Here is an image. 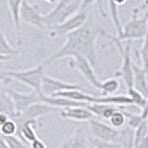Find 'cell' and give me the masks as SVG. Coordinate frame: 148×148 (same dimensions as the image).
Masks as SVG:
<instances>
[{
    "label": "cell",
    "mask_w": 148,
    "mask_h": 148,
    "mask_svg": "<svg viewBox=\"0 0 148 148\" xmlns=\"http://www.w3.org/2000/svg\"><path fill=\"white\" fill-rule=\"evenodd\" d=\"M23 0H7L9 14L12 18L14 27L16 31V37L18 45H22L21 35V8Z\"/></svg>",
    "instance_id": "cell-13"
},
{
    "label": "cell",
    "mask_w": 148,
    "mask_h": 148,
    "mask_svg": "<svg viewBox=\"0 0 148 148\" xmlns=\"http://www.w3.org/2000/svg\"><path fill=\"white\" fill-rule=\"evenodd\" d=\"M127 2L128 0H106L111 20H112L115 30L117 32V34H119L122 30V25H121V21H120L118 8L119 6H123Z\"/></svg>",
    "instance_id": "cell-18"
},
{
    "label": "cell",
    "mask_w": 148,
    "mask_h": 148,
    "mask_svg": "<svg viewBox=\"0 0 148 148\" xmlns=\"http://www.w3.org/2000/svg\"><path fill=\"white\" fill-rule=\"evenodd\" d=\"M30 148H50V147L46 145V143L43 140H41L39 138H36L34 141H32L31 143Z\"/></svg>",
    "instance_id": "cell-29"
},
{
    "label": "cell",
    "mask_w": 148,
    "mask_h": 148,
    "mask_svg": "<svg viewBox=\"0 0 148 148\" xmlns=\"http://www.w3.org/2000/svg\"><path fill=\"white\" fill-rule=\"evenodd\" d=\"M95 103L108 104L116 106H132V101L128 95H96Z\"/></svg>",
    "instance_id": "cell-16"
},
{
    "label": "cell",
    "mask_w": 148,
    "mask_h": 148,
    "mask_svg": "<svg viewBox=\"0 0 148 148\" xmlns=\"http://www.w3.org/2000/svg\"><path fill=\"white\" fill-rule=\"evenodd\" d=\"M45 68L46 66L43 63L30 69H22V71H3V69H0V73L6 76L9 80L17 81L30 87L31 89L38 92V94H42L41 86L43 78L45 75Z\"/></svg>",
    "instance_id": "cell-4"
},
{
    "label": "cell",
    "mask_w": 148,
    "mask_h": 148,
    "mask_svg": "<svg viewBox=\"0 0 148 148\" xmlns=\"http://www.w3.org/2000/svg\"><path fill=\"white\" fill-rule=\"evenodd\" d=\"M8 95L10 96L15 114L21 113L31 105L40 101V94L32 91V92H21L13 89H7Z\"/></svg>",
    "instance_id": "cell-11"
},
{
    "label": "cell",
    "mask_w": 148,
    "mask_h": 148,
    "mask_svg": "<svg viewBox=\"0 0 148 148\" xmlns=\"http://www.w3.org/2000/svg\"><path fill=\"white\" fill-rule=\"evenodd\" d=\"M2 136V135H1ZM4 138V140L7 142L8 146L10 148H30L26 145L25 142H23L21 139H18L15 135L11 136H2Z\"/></svg>",
    "instance_id": "cell-27"
},
{
    "label": "cell",
    "mask_w": 148,
    "mask_h": 148,
    "mask_svg": "<svg viewBox=\"0 0 148 148\" xmlns=\"http://www.w3.org/2000/svg\"><path fill=\"white\" fill-rule=\"evenodd\" d=\"M139 12H141L143 9H148V0H143V3L139 7L135 8Z\"/></svg>",
    "instance_id": "cell-32"
},
{
    "label": "cell",
    "mask_w": 148,
    "mask_h": 148,
    "mask_svg": "<svg viewBox=\"0 0 148 148\" xmlns=\"http://www.w3.org/2000/svg\"><path fill=\"white\" fill-rule=\"evenodd\" d=\"M63 145L65 148H88V137L83 129H78L72 135L66 140Z\"/></svg>",
    "instance_id": "cell-17"
},
{
    "label": "cell",
    "mask_w": 148,
    "mask_h": 148,
    "mask_svg": "<svg viewBox=\"0 0 148 148\" xmlns=\"http://www.w3.org/2000/svg\"><path fill=\"white\" fill-rule=\"evenodd\" d=\"M127 95L132 101L133 106H136L138 108H140L141 109L143 108V106L145 105L146 101H147V98H145L141 92H139L137 90L134 89L133 87L130 88V89H127Z\"/></svg>",
    "instance_id": "cell-25"
},
{
    "label": "cell",
    "mask_w": 148,
    "mask_h": 148,
    "mask_svg": "<svg viewBox=\"0 0 148 148\" xmlns=\"http://www.w3.org/2000/svg\"><path fill=\"white\" fill-rule=\"evenodd\" d=\"M134 8L132 10V16L124 26H122L121 32L117 34L115 38L119 41H134L145 39L148 34V9L142 17Z\"/></svg>",
    "instance_id": "cell-2"
},
{
    "label": "cell",
    "mask_w": 148,
    "mask_h": 148,
    "mask_svg": "<svg viewBox=\"0 0 148 148\" xmlns=\"http://www.w3.org/2000/svg\"><path fill=\"white\" fill-rule=\"evenodd\" d=\"M21 21L32 27L43 31L46 26L39 7L35 4H31L29 0H23L21 8Z\"/></svg>",
    "instance_id": "cell-7"
},
{
    "label": "cell",
    "mask_w": 148,
    "mask_h": 148,
    "mask_svg": "<svg viewBox=\"0 0 148 148\" xmlns=\"http://www.w3.org/2000/svg\"><path fill=\"white\" fill-rule=\"evenodd\" d=\"M69 90H82L86 91L85 89L76 83H71L59 80V79L51 77L49 75H45L43 78L42 81V86H41V91L42 94L45 95H54L58 94L59 92H64V91H69Z\"/></svg>",
    "instance_id": "cell-9"
},
{
    "label": "cell",
    "mask_w": 148,
    "mask_h": 148,
    "mask_svg": "<svg viewBox=\"0 0 148 148\" xmlns=\"http://www.w3.org/2000/svg\"><path fill=\"white\" fill-rule=\"evenodd\" d=\"M11 58H12V57H8V56L0 55V62H2V61H8V60H10Z\"/></svg>",
    "instance_id": "cell-34"
},
{
    "label": "cell",
    "mask_w": 148,
    "mask_h": 148,
    "mask_svg": "<svg viewBox=\"0 0 148 148\" xmlns=\"http://www.w3.org/2000/svg\"><path fill=\"white\" fill-rule=\"evenodd\" d=\"M60 117L64 119L74 120V121H89L95 116L85 106H71L62 108L60 110Z\"/></svg>",
    "instance_id": "cell-12"
},
{
    "label": "cell",
    "mask_w": 148,
    "mask_h": 148,
    "mask_svg": "<svg viewBox=\"0 0 148 148\" xmlns=\"http://www.w3.org/2000/svg\"><path fill=\"white\" fill-rule=\"evenodd\" d=\"M82 0H58L57 5L49 13L44 15L46 27L59 24L81 9Z\"/></svg>",
    "instance_id": "cell-5"
},
{
    "label": "cell",
    "mask_w": 148,
    "mask_h": 148,
    "mask_svg": "<svg viewBox=\"0 0 148 148\" xmlns=\"http://www.w3.org/2000/svg\"><path fill=\"white\" fill-rule=\"evenodd\" d=\"M120 82L118 78H108L106 80L101 82L99 91L101 95H115L119 90Z\"/></svg>",
    "instance_id": "cell-19"
},
{
    "label": "cell",
    "mask_w": 148,
    "mask_h": 148,
    "mask_svg": "<svg viewBox=\"0 0 148 148\" xmlns=\"http://www.w3.org/2000/svg\"><path fill=\"white\" fill-rule=\"evenodd\" d=\"M104 30L95 26L89 18L83 25L66 36V42L44 64L46 67L52 62L64 58L79 55L85 58L95 71H101L97 59V39Z\"/></svg>",
    "instance_id": "cell-1"
},
{
    "label": "cell",
    "mask_w": 148,
    "mask_h": 148,
    "mask_svg": "<svg viewBox=\"0 0 148 148\" xmlns=\"http://www.w3.org/2000/svg\"><path fill=\"white\" fill-rule=\"evenodd\" d=\"M139 57H140L141 62H142V68L145 69V71L147 75L148 79V34L145 36V38L143 39L142 47L139 51Z\"/></svg>",
    "instance_id": "cell-26"
},
{
    "label": "cell",
    "mask_w": 148,
    "mask_h": 148,
    "mask_svg": "<svg viewBox=\"0 0 148 148\" xmlns=\"http://www.w3.org/2000/svg\"><path fill=\"white\" fill-rule=\"evenodd\" d=\"M88 123L92 137L103 141H118L120 130L115 129L110 124H106L95 118L90 119Z\"/></svg>",
    "instance_id": "cell-10"
},
{
    "label": "cell",
    "mask_w": 148,
    "mask_h": 148,
    "mask_svg": "<svg viewBox=\"0 0 148 148\" xmlns=\"http://www.w3.org/2000/svg\"><path fill=\"white\" fill-rule=\"evenodd\" d=\"M88 143H89L90 145L94 146L95 148H123V146L119 142L103 141L92 136L88 137Z\"/></svg>",
    "instance_id": "cell-23"
},
{
    "label": "cell",
    "mask_w": 148,
    "mask_h": 148,
    "mask_svg": "<svg viewBox=\"0 0 148 148\" xmlns=\"http://www.w3.org/2000/svg\"><path fill=\"white\" fill-rule=\"evenodd\" d=\"M9 118H10V117H9L8 114L4 113V112H0V127H1Z\"/></svg>",
    "instance_id": "cell-31"
},
{
    "label": "cell",
    "mask_w": 148,
    "mask_h": 148,
    "mask_svg": "<svg viewBox=\"0 0 148 148\" xmlns=\"http://www.w3.org/2000/svg\"><path fill=\"white\" fill-rule=\"evenodd\" d=\"M108 121L111 126L115 129L120 130L121 128H123L127 122V118L124 113V110L119 108L117 111H115L112 116L109 118Z\"/></svg>",
    "instance_id": "cell-22"
},
{
    "label": "cell",
    "mask_w": 148,
    "mask_h": 148,
    "mask_svg": "<svg viewBox=\"0 0 148 148\" xmlns=\"http://www.w3.org/2000/svg\"><path fill=\"white\" fill-rule=\"evenodd\" d=\"M40 101L50 106L53 108H61V109L66 108H71V106H85L87 104V103H82V102L73 101L62 96H58V95L48 96L43 94H40Z\"/></svg>",
    "instance_id": "cell-14"
},
{
    "label": "cell",
    "mask_w": 148,
    "mask_h": 148,
    "mask_svg": "<svg viewBox=\"0 0 148 148\" xmlns=\"http://www.w3.org/2000/svg\"><path fill=\"white\" fill-rule=\"evenodd\" d=\"M18 53V51L10 45V43L7 39V36L0 30V55L8 56V57L13 58Z\"/></svg>",
    "instance_id": "cell-21"
},
{
    "label": "cell",
    "mask_w": 148,
    "mask_h": 148,
    "mask_svg": "<svg viewBox=\"0 0 148 148\" xmlns=\"http://www.w3.org/2000/svg\"><path fill=\"white\" fill-rule=\"evenodd\" d=\"M124 113L126 115L128 120V126L132 130H135L139 125L142 124L143 121H145V120L143 119L140 114H132L130 112H126V111H124Z\"/></svg>",
    "instance_id": "cell-28"
},
{
    "label": "cell",
    "mask_w": 148,
    "mask_h": 148,
    "mask_svg": "<svg viewBox=\"0 0 148 148\" xmlns=\"http://www.w3.org/2000/svg\"><path fill=\"white\" fill-rule=\"evenodd\" d=\"M133 69V84L132 87L135 90L148 99V79L147 75L142 67L138 66L133 62L132 64Z\"/></svg>",
    "instance_id": "cell-15"
},
{
    "label": "cell",
    "mask_w": 148,
    "mask_h": 148,
    "mask_svg": "<svg viewBox=\"0 0 148 148\" xmlns=\"http://www.w3.org/2000/svg\"><path fill=\"white\" fill-rule=\"evenodd\" d=\"M0 112L8 114L10 118L15 115L11 98L8 95L7 90L3 91L0 89Z\"/></svg>",
    "instance_id": "cell-20"
},
{
    "label": "cell",
    "mask_w": 148,
    "mask_h": 148,
    "mask_svg": "<svg viewBox=\"0 0 148 148\" xmlns=\"http://www.w3.org/2000/svg\"><path fill=\"white\" fill-rule=\"evenodd\" d=\"M140 115L143 120H148V99L146 101L145 105L143 106V108H142V112L140 113Z\"/></svg>",
    "instance_id": "cell-30"
},
{
    "label": "cell",
    "mask_w": 148,
    "mask_h": 148,
    "mask_svg": "<svg viewBox=\"0 0 148 148\" xmlns=\"http://www.w3.org/2000/svg\"><path fill=\"white\" fill-rule=\"evenodd\" d=\"M102 35L106 38L110 40L112 43L117 46L118 50L121 55V65H120L119 69L116 72V76L120 78L122 80L123 83L126 87V90L132 88L133 84V69L132 64L133 60L132 58V44L130 41H127V44L124 45L123 42L119 41L115 38V36H112L108 34H106L105 31L102 32Z\"/></svg>",
    "instance_id": "cell-3"
},
{
    "label": "cell",
    "mask_w": 148,
    "mask_h": 148,
    "mask_svg": "<svg viewBox=\"0 0 148 148\" xmlns=\"http://www.w3.org/2000/svg\"><path fill=\"white\" fill-rule=\"evenodd\" d=\"M18 132V126L16 121L13 119L9 118L1 127H0V135L11 136L16 135Z\"/></svg>",
    "instance_id": "cell-24"
},
{
    "label": "cell",
    "mask_w": 148,
    "mask_h": 148,
    "mask_svg": "<svg viewBox=\"0 0 148 148\" xmlns=\"http://www.w3.org/2000/svg\"><path fill=\"white\" fill-rule=\"evenodd\" d=\"M0 148H10L1 135H0Z\"/></svg>",
    "instance_id": "cell-33"
},
{
    "label": "cell",
    "mask_w": 148,
    "mask_h": 148,
    "mask_svg": "<svg viewBox=\"0 0 148 148\" xmlns=\"http://www.w3.org/2000/svg\"><path fill=\"white\" fill-rule=\"evenodd\" d=\"M45 1L46 3H48V4H56L57 3L58 0H45Z\"/></svg>",
    "instance_id": "cell-36"
},
{
    "label": "cell",
    "mask_w": 148,
    "mask_h": 148,
    "mask_svg": "<svg viewBox=\"0 0 148 148\" xmlns=\"http://www.w3.org/2000/svg\"><path fill=\"white\" fill-rule=\"evenodd\" d=\"M88 148H95V147H94V146H92V145H89V146H88Z\"/></svg>",
    "instance_id": "cell-37"
},
{
    "label": "cell",
    "mask_w": 148,
    "mask_h": 148,
    "mask_svg": "<svg viewBox=\"0 0 148 148\" xmlns=\"http://www.w3.org/2000/svg\"><path fill=\"white\" fill-rule=\"evenodd\" d=\"M8 81H10V80L8 79L6 76H4L3 74L0 73V82H8Z\"/></svg>",
    "instance_id": "cell-35"
},
{
    "label": "cell",
    "mask_w": 148,
    "mask_h": 148,
    "mask_svg": "<svg viewBox=\"0 0 148 148\" xmlns=\"http://www.w3.org/2000/svg\"><path fill=\"white\" fill-rule=\"evenodd\" d=\"M88 18L87 10H79L71 17L67 18L66 21L50 27L48 35L51 38H57V37L67 36L69 34L77 30L82 25L85 23Z\"/></svg>",
    "instance_id": "cell-6"
},
{
    "label": "cell",
    "mask_w": 148,
    "mask_h": 148,
    "mask_svg": "<svg viewBox=\"0 0 148 148\" xmlns=\"http://www.w3.org/2000/svg\"><path fill=\"white\" fill-rule=\"evenodd\" d=\"M71 58L72 60L71 62H69V66L72 69H76L88 82L91 83L95 88L99 90L101 81L97 77L95 69L92 66V64L85 58L79 55L72 56Z\"/></svg>",
    "instance_id": "cell-8"
}]
</instances>
